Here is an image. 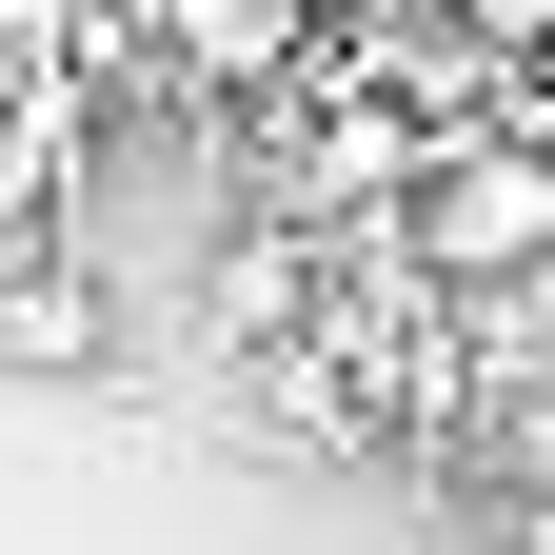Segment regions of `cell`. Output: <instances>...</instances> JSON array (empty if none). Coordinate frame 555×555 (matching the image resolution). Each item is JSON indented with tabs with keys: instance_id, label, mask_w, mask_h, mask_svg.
Instances as JSON below:
<instances>
[{
	"instance_id": "3",
	"label": "cell",
	"mask_w": 555,
	"mask_h": 555,
	"mask_svg": "<svg viewBox=\"0 0 555 555\" xmlns=\"http://www.w3.org/2000/svg\"><path fill=\"white\" fill-rule=\"evenodd\" d=\"M100 278L80 258H60V238H0V358H21V377H100Z\"/></svg>"
},
{
	"instance_id": "1",
	"label": "cell",
	"mask_w": 555,
	"mask_h": 555,
	"mask_svg": "<svg viewBox=\"0 0 555 555\" xmlns=\"http://www.w3.org/2000/svg\"><path fill=\"white\" fill-rule=\"evenodd\" d=\"M397 238L456 278V298H496V278L555 258V119H476V139H416L397 179Z\"/></svg>"
},
{
	"instance_id": "2",
	"label": "cell",
	"mask_w": 555,
	"mask_h": 555,
	"mask_svg": "<svg viewBox=\"0 0 555 555\" xmlns=\"http://www.w3.org/2000/svg\"><path fill=\"white\" fill-rule=\"evenodd\" d=\"M159 80L179 100H298L318 80V0H159Z\"/></svg>"
}]
</instances>
